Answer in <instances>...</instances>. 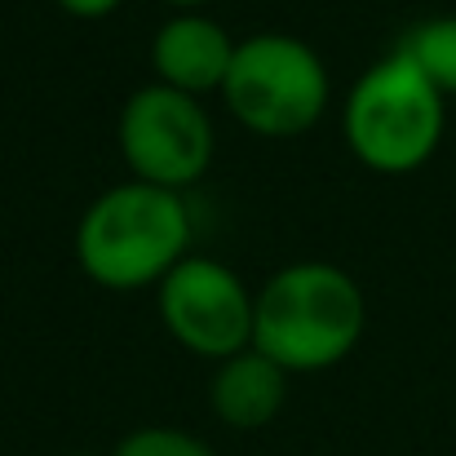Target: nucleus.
<instances>
[{
	"instance_id": "obj_12",
	"label": "nucleus",
	"mask_w": 456,
	"mask_h": 456,
	"mask_svg": "<svg viewBox=\"0 0 456 456\" xmlns=\"http://www.w3.org/2000/svg\"><path fill=\"white\" fill-rule=\"evenodd\" d=\"M164 4H173V9H204L208 0H164Z\"/></svg>"
},
{
	"instance_id": "obj_6",
	"label": "nucleus",
	"mask_w": 456,
	"mask_h": 456,
	"mask_svg": "<svg viewBox=\"0 0 456 456\" xmlns=\"http://www.w3.org/2000/svg\"><path fill=\"white\" fill-rule=\"evenodd\" d=\"M253 289L217 257L186 253L159 284H155V305L164 332L200 354V359H231L253 346Z\"/></svg>"
},
{
	"instance_id": "obj_5",
	"label": "nucleus",
	"mask_w": 456,
	"mask_h": 456,
	"mask_svg": "<svg viewBox=\"0 0 456 456\" xmlns=\"http://www.w3.org/2000/svg\"><path fill=\"white\" fill-rule=\"evenodd\" d=\"M116 142L129 173L164 191L195 186L217 155V134L204 111V98L168 89L159 80H147L129 94L116 120Z\"/></svg>"
},
{
	"instance_id": "obj_10",
	"label": "nucleus",
	"mask_w": 456,
	"mask_h": 456,
	"mask_svg": "<svg viewBox=\"0 0 456 456\" xmlns=\"http://www.w3.org/2000/svg\"><path fill=\"white\" fill-rule=\"evenodd\" d=\"M111 456H217L200 435L191 430H177V426H142V430H129Z\"/></svg>"
},
{
	"instance_id": "obj_7",
	"label": "nucleus",
	"mask_w": 456,
	"mask_h": 456,
	"mask_svg": "<svg viewBox=\"0 0 456 456\" xmlns=\"http://www.w3.org/2000/svg\"><path fill=\"white\" fill-rule=\"evenodd\" d=\"M235 45L240 40H231V31L204 9H173L151 36V80L191 98L222 94L235 62Z\"/></svg>"
},
{
	"instance_id": "obj_13",
	"label": "nucleus",
	"mask_w": 456,
	"mask_h": 456,
	"mask_svg": "<svg viewBox=\"0 0 456 456\" xmlns=\"http://www.w3.org/2000/svg\"><path fill=\"white\" fill-rule=\"evenodd\" d=\"M67 456H94V452H67Z\"/></svg>"
},
{
	"instance_id": "obj_4",
	"label": "nucleus",
	"mask_w": 456,
	"mask_h": 456,
	"mask_svg": "<svg viewBox=\"0 0 456 456\" xmlns=\"http://www.w3.org/2000/svg\"><path fill=\"white\" fill-rule=\"evenodd\" d=\"M328 67L319 49L289 31H257L235 45L222 102L257 138H297L328 111Z\"/></svg>"
},
{
	"instance_id": "obj_2",
	"label": "nucleus",
	"mask_w": 456,
	"mask_h": 456,
	"mask_svg": "<svg viewBox=\"0 0 456 456\" xmlns=\"http://www.w3.org/2000/svg\"><path fill=\"white\" fill-rule=\"evenodd\" d=\"M186 253L191 208L182 191L138 177L107 186L76 222V262L98 289L111 293L155 289Z\"/></svg>"
},
{
	"instance_id": "obj_8",
	"label": "nucleus",
	"mask_w": 456,
	"mask_h": 456,
	"mask_svg": "<svg viewBox=\"0 0 456 456\" xmlns=\"http://www.w3.org/2000/svg\"><path fill=\"white\" fill-rule=\"evenodd\" d=\"M289 381L293 377L275 359H266L262 350L248 346V350L213 363L208 408L231 430H266L289 403Z\"/></svg>"
},
{
	"instance_id": "obj_9",
	"label": "nucleus",
	"mask_w": 456,
	"mask_h": 456,
	"mask_svg": "<svg viewBox=\"0 0 456 456\" xmlns=\"http://www.w3.org/2000/svg\"><path fill=\"white\" fill-rule=\"evenodd\" d=\"M395 49H399L444 98H456V13H439V18H426V22L408 27Z\"/></svg>"
},
{
	"instance_id": "obj_11",
	"label": "nucleus",
	"mask_w": 456,
	"mask_h": 456,
	"mask_svg": "<svg viewBox=\"0 0 456 456\" xmlns=\"http://www.w3.org/2000/svg\"><path fill=\"white\" fill-rule=\"evenodd\" d=\"M53 4L76 22H98V18H111L125 0H53Z\"/></svg>"
},
{
	"instance_id": "obj_3",
	"label": "nucleus",
	"mask_w": 456,
	"mask_h": 456,
	"mask_svg": "<svg viewBox=\"0 0 456 456\" xmlns=\"http://www.w3.org/2000/svg\"><path fill=\"white\" fill-rule=\"evenodd\" d=\"M448 98L399 53L377 58L346 94L341 138L372 173H412L439 151Z\"/></svg>"
},
{
	"instance_id": "obj_1",
	"label": "nucleus",
	"mask_w": 456,
	"mask_h": 456,
	"mask_svg": "<svg viewBox=\"0 0 456 456\" xmlns=\"http://www.w3.org/2000/svg\"><path fill=\"white\" fill-rule=\"evenodd\" d=\"M363 328L368 297L359 280L332 262H293L253 297V350L275 359L289 377L337 368L354 354Z\"/></svg>"
}]
</instances>
